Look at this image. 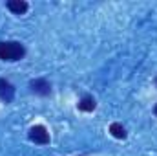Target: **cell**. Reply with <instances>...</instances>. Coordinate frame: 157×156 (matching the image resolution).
<instances>
[{"mask_svg":"<svg viewBox=\"0 0 157 156\" xmlns=\"http://www.w3.org/2000/svg\"><path fill=\"white\" fill-rule=\"evenodd\" d=\"M13 97H15V86H13L9 81L0 79V99H2L4 103H11Z\"/></svg>","mask_w":157,"mask_h":156,"instance_id":"4","label":"cell"},{"mask_svg":"<svg viewBox=\"0 0 157 156\" xmlns=\"http://www.w3.org/2000/svg\"><path fill=\"white\" fill-rule=\"evenodd\" d=\"M29 88H31V92H35L39 96H49L51 94V84L46 79H33L29 83Z\"/></svg>","mask_w":157,"mask_h":156,"instance_id":"3","label":"cell"},{"mask_svg":"<svg viewBox=\"0 0 157 156\" xmlns=\"http://www.w3.org/2000/svg\"><path fill=\"white\" fill-rule=\"evenodd\" d=\"M110 134L117 140H124L126 138V129L121 125V123H112L110 125Z\"/></svg>","mask_w":157,"mask_h":156,"instance_id":"7","label":"cell"},{"mask_svg":"<svg viewBox=\"0 0 157 156\" xmlns=\"http://www.w3.org/2000/svg\"><path fill=\"white\" fill-rule=\"evenodd\" d=\"M154 114H155V117H157V103H155V107H154Z\"/></svg>","mask_w":157,"mask_h":156,"instance_id":"8","label":"cell"},{"mask_svg":"<svg viewBox=\"0 0 157 156\" xmlns=\"http://www.w3.org/2000/svg\"><path fill=\"white\" fill-rule=\"evenodd\" d=\"M24 55H26L24 44H20L17 40H2L0 42V59L2 61L15 63V61H20Z\"/></svg>","mask_w":157,"mask_h":156,"instance_id":"1","label":"cell"},{"mask_svg":"<svg viewBox=\"0 0 157 156\" xmlns=\"http://www.w3.org/2000/svg\"><path fill=\"white\" fill-rule=\"evenodd\" d=\"M95 107H97V103H95V99H93L91 96H84V97L77 103V109L80 112H93Z\"/></svg>","mask_w":157,"mask_h":156,"instance_id":"6","label":"cell"},{"mask_svg":"<svg viewBox=\"0 0 157 156\" xmlns=\"http://www.w3.org/2000/svg\"><path fill=\"white\" fill-rule=\"evenodd\" d=\"M7 9L11 11V13H15V15H24L28 9H29V6H28V2L26 0H7Z\"/></svg>","mask_w":157,"mask_h":156,"instance_id":"5","label":"cell"},{"mask_svg":"<svg viewBox=\"0 0 157 156\" xmlns=\"http://www.w3.org/2000/svg\"><path fill=\"white\" fill-rule=\"evenodd\" d=\"M29 140L33 143H39V145H46L49 143V132L44 125H35L29 129Z\"/></svg>","mask_w":157,"mask_h":156,"instance_id":"2","label":"cell"}]
</instances>
